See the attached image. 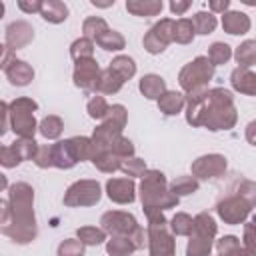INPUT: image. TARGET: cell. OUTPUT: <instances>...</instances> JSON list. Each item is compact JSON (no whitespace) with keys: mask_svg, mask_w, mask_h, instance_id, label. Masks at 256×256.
I'll return each instance as SVG.
<instances>
[{"mask_svg":"<svg viewBox=\"0 0 256 256\" xmlns=\"http://www.w3.org/2000/svg\"><path fill=\"white\" fill-rule=\"evenodd\" d=\"M232 84L242 90V92H248V94H256V76L246 72V70H234L232 72Z\"/></svg>","mask_w":256,"mask_h":256,"instance_id":"obj_5","label":"cell"},{"mask_svg":"<svg viewBox=\"0 0 256 256\" xmlns=\"http://www.w3.org/2000/svg\"><path fill=\"white\" fill-rule=\"evenodd\" d=\"M22 10H26V12H34V10H42V2H32V4H26V2H20L18 4Z\"/></svg>","mask_w":256,"mask_h":256,"instance_id":"obj_25","label":"cell"},{"mask_svg":"<svg viewBox=\"0 0 256 256\" xmlns=\"http://www.w3.org/2000/svg\"><path fill=\"white\" fill-rule=\"evenodd\" d=\"M110 70H112V72H118L122 80H124V78H130V76L134 74V60H132V58H126V56H120V58H116V60L112 62Z\"/></svg>","mask_w":256,"mask_h":256,"instance_id":"obj_9","label":"cell"},{"mask_svg":"<svg viewBox=\"0 0 256 256\" xmlns=\"http://www.w3.org/2000/svg\"><path fill=\"white\" fill-rule=\"evenodd\" d=\"M132 244L128 242V240H122V238H118V240H112L110 244H108V252L112 254V256H128L130 252H132Z\"/></svg>","mask_w":256,"mask_h":256,"instance_id":"obj_16","label":"cell"},{"mask_svg":"<svg viewBox=\"0 0 256 256\" xmlns=\"http://www.w3.org/2000/svg\"><path fill=\"white\" fill-rule=\"evenodd\" d=\"M188 6H190V2H172V4H170V10H172L174 14H182Z\"/></svg>","mask_w":256,"mask_h":256,"instance_id":"obj_24","label":"cell"},{"mask_svg":"<svg viewBox=\"0 0 256 256\" xmlns=\"http://www.w3.org/2000/svg\"><path fill=\"white\" fill-rule=\"evenodd\" d=\"M58 254L60 256H82V244H78L74 240H68V242H64L60 246Z\"/></svg>","mask_w":256,"mask_h":256,"instance_id":"obj_21","label":"cell"},{"mask_svg":"<svg viewBox=\"0 0 256 256\" xmlns=\"http://www.w3.org/2000/svg\"><path fill=\"white\" fill-rule=\"evenodd\" d=\"M208 56H210V60L214 64H222V62H226L230 58V46L228 44H222V42H216V44L210 46Z\"/></svg>","mask_w":256,"mask_h":256,"instance_id":"obj_13","label":"cell"},{"mask_svg":"<svg viewBox=\"0 0 256 256\" xmlns=\"http://www.w3.org/2000/svg\"><path fill=\"white\" fill-rule=\"evenodd\" d=\"M210 76H212V64H210L206 58H196L192 64H188V66L182 70L180 82H182L184 88L192 90L196 84L206 82Z\"/></svg>","mask_w":256,"mask_h":256,"instance_id":"obj_1","label":"cell"},{"mask_svg":"<svg viewBox=\"0 0 256 256\" xmlns=\"http://www.w3.org/2000/svg\"><path fill=\"white\" fill-rule=\"evenodd\" d=\"M218 212H220V216L224 218V220H228V222H238V220H242L246 214H248V208H244L242 204H238V200H228L226 204L222 202L220 206H218Z\"/></svg>","mask_w":256,"mask_h":256,"instance_id":"obj_4","label":"cell"},{"mask_svg":"<svg viewBox=\"0 0 256 256\" xmlns=\"http://www.w3.org/2000/svg\"><path fill=\"white\" fill-rule=\"evenodd\" d=\"M98 42H100V46H102L104 50H120V48L124 46L122 36L116 34V32H108L106 36H100Z\"/></svg>","mask_w":256,"mask_h":256,"instance_id":"obj_15","label":"cell"},{"mask_svg":"<svg viewBox=\"0 0 256 256\" xmlns=\"http://www.w3.org/2000/svg\"><path fill=\"white\" fill-rule=\"evenodd\" d=\"M108 196L116 202H132L134 200V184L128 180H110Z\"/></svg>","mask_w":256,"mask_h":256,"instance_id":"obj_2","label":"cell"},{"mask_svg":"<svg viewBox=\"0 0 256 256\" xmlns=\"http://www.w3.org/2000/svg\"><path fill=\"white\" fill-rule=\"evenodd\" d=\"M196 188H198V184H196L192 178H180V180H176V182L172 184V190L178 192V194H190V192H194Z\"/></svg>","mask_w":256,"mask_h":256,"instance_id":"obj_20","label":"cell"},{"mask_svg":"<svg viewBox=\"0 0 256 256\" xmlns=\"http://www.w3.org/2000/svg\"><path fill=\"white\" fill-rule=\"evenodd\" d=\"M14 70L18 72V74L12 76V82L14 84H26L30 80V76H32V70L24 62H14Z\"/></svg>","mask_w":256,"mask_h":256,"instance_id":"obj_18","label":"cell"},{"mask_svg":"<svg viewBox=\"0 0 256 256\" xmlns=\"http://www.w3.org/2000/svg\"><path fill=\"white\" fill-rule=\"evenodd\" d=\"M42 16L50 22H62L68 16V8L62 2H44L42 4Z\"/></svg>","mask_w":256,"mask_h":256,"instance_id":"obj_6","label":"cell"},{"mask_svg":"<svg viewBox=\"0 0 256 256\" xmlns=\"http://www.w3.org/2000/svg\"><path fill=\"white\" fill-rule=\"evenodd\" d=\"M228 4H230L228 0H224V2H210V8H212V10H226Z\"/></svg>","mask_w":256,"mask_h":256,"instance_id":"obj_26","label":"cell"},{"mask_svg":"<svg viewBox=\"0 0 256 256\" xmlns=\"http://www.w3.org/2000/svg\"><path fill=\"white\" fill-rule=\"evenodd\" d=\"M78 236L86 244H100L104 240V234L100 230H96V228H82V230H78Z\"/></svg>","mask_w":256,"mask_h":256,"instance_id":"obj_17","label":"cell"},{"mask_svg":"<svg viewBox=\"0 0 256 256\" xmlns=\"http://www.w3.org/2000/svg\"><path fill=\"white\" fill-rule=\"evenodd\" d=\"M222 26L228 30V34H244L250 28V20L242 12H230L222 18Z\"/></svg>","mask_w":256,"mask_h":256,"instance_id":"obj_3","label":"cell"},{"mask_svg":"<svg viewBox=\"0 0 256 256\" xmlns=\"http://www.w3.org/2000/svg\"><path fill=\"white\" fill-rule=\"evenodd\" d=\"M192 36H194V32H192V22H190V20H180V22L176 24V28H174V38H176L178 42H190Z\"/></svg>","mask_w":256,"mask_h":256,"instance_id":"obj_14","label":"cell"},{"mask_svg":"<svg viewBox=\"0 0 256 256\" xmlns=\"http://www.w3.org/2000/svg\"><path fill=\"white\" fill-rule=\"evenodd\" d=\"M172 226H174V230H176L178 234H186V232H190V228H192L194 224L190 222V218H188V216L178 214V216L172 220Z\"/></svg>","mask_w":256,"mask_h":256,"instance_id":"obj_22","label":"cell"},{"mask_svg":"<svg viewBox=\"0 0 256 256\" xmlns=\"http://www.w3.org/2000/svg\"><path fill=\"white\" fill-rule=\"evenodd\" d=\"M236 58L242 66H250L252 62H256V42H244L238 52H236Z\"/></svg>","mask_w":256,"mask_h":256,"instance_id":"obj_10","label":"cell"},{"mask_svg":"<svg viewBox=\"0 0 256 256\" xmlns=\"http://www.w3.org/2000/svg\"><path fill=\"white\" fill-rule=\"evenodd\" d=\"M140 90H142L148 98H158L160 92L164 90V80H162L160 76H154V74L144 76L142 82H140Z\"/></svg>","mask_w":256,"mask_h":256,"instance_id":"obj_7","label":"cell"},{"mask_svg":"<svg viewBox=\"0 0 256 256\" xmlns=\"http://www.w3.org/2000/svg\"><path fill=\"white\" fill-rule=\"evenodd\" d=\"M40 132H42L44 136H48V138L58 136V134H60V120H58V118H46V120L42 122Z\"/></svg>","mask_w":256,"mask_h":256,"instance_id":"obj_19","label":"cell"},{"mask_svg":"<svg viewBox=\"0 0 256 256\" xmlns=\"http://www.w3.org/2000/svg\"><path fill=\"white\" fill-rule=\"evenodd\" d=\"M88 110H90V116H92V118H100V116H104V112H106V104H104L102 98H96V100H92V102L88 104Z\"/></svg>","mask_w":256,"mask_h":256,"instance_id":"obj_23","label":"cell"},{"mask_svg":"<svg viewBox=\"0 0 256 256\" xmlns=\"http://www.w3.org/2000/svg\"><path fill=\"white\" fill-rule=\"evenodd\" d=\"M160 98H162L160 100V106H162V110L166 114H176L180 110V106H182V96L176 94V92H168V94H164Z\"/></svg>","mask_w":256,"mask_h":256,"instance_id":"obj_11","label":"cell"},{"mask_svg":"<svg viewBox=\"0 0 256 256\" xmlns=\"http://www.w3.org/2000/svg\"><path fill=\"white\" fill-rule=\"evenodd\" d=\"M194 24H196V30L200 34H210L216 26V18L212 14H206V12H198L194 16Z\"/></svg>","mask_w":256,"mask_h":256,"instance_id":"obj_12","label":"cell"},{"mask_svg":"<svg viewBox=\"0 0 256 256\" xmlns=\"http://www.w3.org/2000/svg\"><path fill=\"white\" fill-rule=\"evenodd\" d=\"M248 140L256 144V122H252V124L248 126Z\"/></svg>","mask_w":256,"mask_h":256,"instance_id":"obj_27","label":"cell"},{"mask_svg":"<svg viewBox=\"0 0 256 256\" xmlns=\"http://www.w3.org/2000/svg\"><path fill=\"white\" fill-rule=\"evenodd\" d=\"M126 8L138 16L142 14H156L162 10V2H128Z\"/></svg>","mask_w":256,"mask_h":256,"instance_id":"obj_8","label":"cell"}]
</instances>
